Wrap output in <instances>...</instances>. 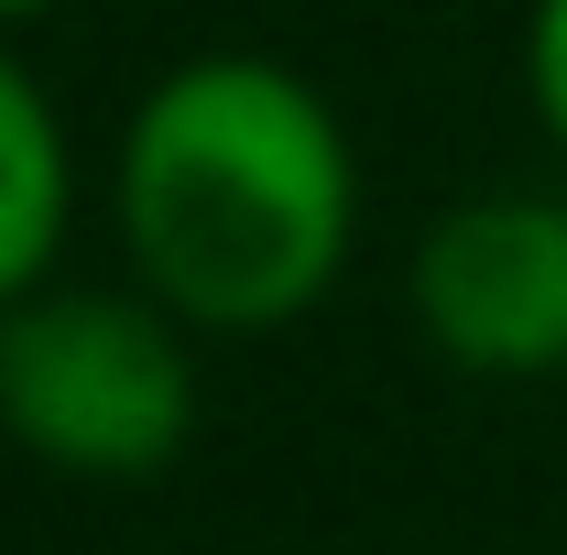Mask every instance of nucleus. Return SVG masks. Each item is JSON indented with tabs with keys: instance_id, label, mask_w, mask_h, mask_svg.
<instances>
[{
	"instance_id": "f257e3e1",
	"label": "nucleus",
	"mask_w": 567,
	"mask_h": 555,
	"mask_svg": "<svg viewBox=\"0 0 567 555\" xmlns=\"http://www.w3.org/2000/svg\"><path fill=\"white\" fill-rule=\"evenodd\" d=\"M350 229V132L274 55H197L121 132V251L186 338L295 327L339 283Z\"/></svg>"
},
{
	"instance_id": "f03ea898",
	"label": "nucleus",
	"mask_w": 567,
	"mask_h": 555,
	"mask_svg": "<svg viewBox=\"0 0 567 555\" xmlns=\"http://www.w3.org/2000/svg\"><path fill=\"white\" fill-rule=\"evenodd\" d=\"M0 436L66 480H164L197 436V348L142 283H44L0 316Z\"/></svg>"
},
{
	"instance_id": "7ed1b4c3",
	"label": "nucleus",
	"mask_w": 567,
	"mask_h": 555,
	"mask_svg": "<svg viewBox=\"0 0 567 555\" xmlns=\"http://www.w3.org/2000/svg\"><path fill=\"white\" fill-rule=\"evenodd\" d=\"M404 294H415L425 348L481 381L567 370V197H546V186L458 197L415 240Z\"/></svg>"
},
{
	"instance_id": "20e7f679",
	"label": "nucleus",
	"mask_w": 567,
	"mask_h": 555,
	"mask_svg": "<svg viewBox=\"0 0 567 555\" xmlns=\"http://www.w3.org/2000/svg\"><path fill=\"white\" fill-rule=\"evenodd\" d=\"M66 218H76V153H66V121H55L44 76L0 44V316H11V305H33V294L55 283Z\"/></svg>"
},
{
	"instance_id": "39448f33",
	"label": "nucleus",
	"mask_w": 567,
	"mask_h": 555,
	"mask_svg": "<svg viewBox=\"0 0 567 555\" xmlns=\"http://www.w3.org/2000/svg\"><path fill=\"white\" fill-rule=\"evenodd\" d=\"M524 87H535L546 142L567 153V0H535V22H524Z\"/></svg>"
},
{
	"instance_id": "423d86ee",
	"label": "nucleus",
	"mask_w": 567,
	"mask_h": 555,
	"mask_svg": "<svg viewBox=\"0 0 567 555\" xmlns=\"http://www.w3.org/2000/svg\"><path fill=\"white\" fill-rule=\"evenodd\" d=\"M44 11H55V0H0V33H11V22H44Z\"/></svg>"
}]
</instances>
